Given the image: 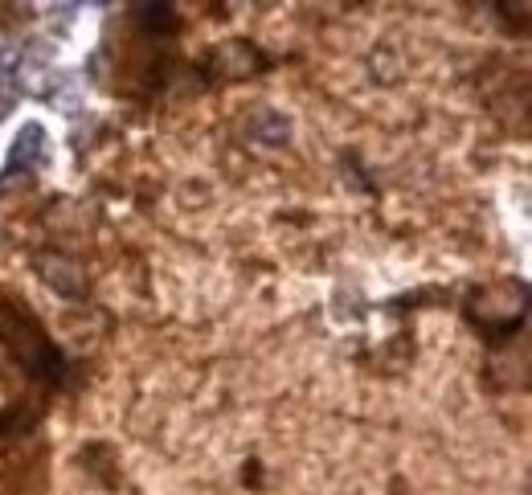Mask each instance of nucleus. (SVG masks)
<instances>
[{"instance_id": "3", "label": "nucleus", "mask_w": 532, "mask_h": 495, "mask_svg": "<svg viewBox=\"0 0 532 495\" xmlns=\"http://www.w3.org/2000/svg\"><path fill=\"white\" fill-rule=\"evenodd\" d=\"M250 135L262 144H283L287 135H291V119L283 111H271V107H262L254 119H250Z\"/></svg>"}, {"instance_id": "4", "label": "nucleus", "mask_w": 532, "mask_h": 495, "mask_svg": "<svg viewBox=\"0 0 532 495\" xmlns=\"http://www.w3.org/2000/svg\"><path fill=\"white\" fill-rule=\"evenodd\" d=\"M17 74H21V54L13 50V45H5V41H0V107L9 103Z\"/></svg>"}, {"instance_id": "2", "label": "nucleus", "mask_w": 532, "mask_h": 495, "mask_svg": "<svg viewBox=\"0 0 532 495\" xmlns=\"http://www.w3.org/2000/svg\"><path fill=\"white\" fill-rule=\"evenodd\" d=\"M213 62H217V70L226 74V78H246V74H254V70L262 66V58L250 50L246 41H230V45H221Z\"/></svg>"}, {"instance_id": "1", "label": "nucleus", "mask_w": 532, "mask_h": 495, "mask_svg": "<svg viewBox=\"0 0 532 495\" xmlns=\"http://www.w3.org/2000/svg\"><path fill=\"white\" fill-rule=\"evenodd\" d=\"M13 164H37V168H46L50 164V135L41 123H25L17 131V144H13Z\"/></svg>"}]
</instances>
